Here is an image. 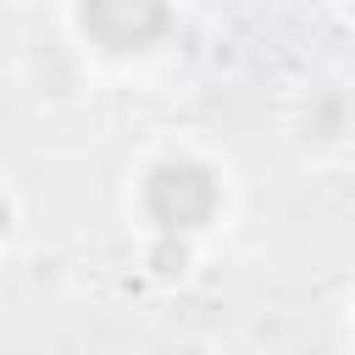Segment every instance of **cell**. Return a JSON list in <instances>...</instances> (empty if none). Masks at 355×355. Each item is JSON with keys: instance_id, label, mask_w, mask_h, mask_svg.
I'll return each instance as SVG.
<instances>
[{"instance_id": "6da1fadb", "label": "cell", "mask_w": 355, "mask_h": 355, "mask_svg": "<svg viewBox=\"0 0 355 355\" xmlns=\"http://www.w3.org/2000/svg\"><path fill=\"white\" fill-rule=\"evenodd\" d=\"M144 205L161 227H200L211 211H216V183L205 166L194 161H166L150 172L144 183Z\"/></svg>"}, {"instance_id": "7a4b0ae2", "label": "cell", "mask_w": 355, "mask_h": 355, "mask_svg": "<svg viewBox=\"0 0 355 355\" xmlns=\"http://www.w3.org/2000/svg\"><path fill=\"white\" fill-rule=\"evenodd\" d=\"M166 0H83V28L105 50H144L166 28Z\"/></svg>"}, {"instance_id": "3957f363", "label": "cell", "mask_w": 355, "mask_h": 355, "mask_svg": "<svg viewBox=\"0 0 355 355\" xmlns=\"http://www.w3.org/2000/svg\"><path fill=\"white\" fill-rule=\"evenodd\" d=\"M155 266H161V272H178V266H183V244H178V250H172V244L155 250Z\"/></svg>"}]
</instances>
